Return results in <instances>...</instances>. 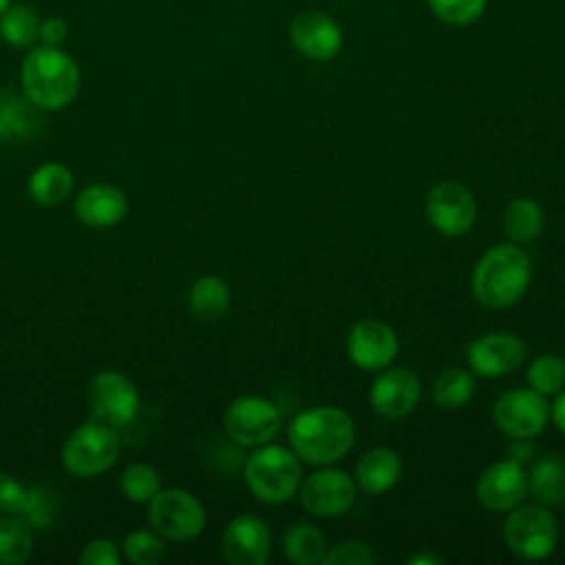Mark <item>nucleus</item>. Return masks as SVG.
<instances>
[{"label":"nucleus","mask_w":565,"mask_h":565,"mask_svg":"<svg viewBox=\"0 0 565 565\" xmlns=\"http://www.w3.org/2000/svg\"><path fill=\"white\" fill-rule=\"evenodd\" d=\"M289 448L309 466H331L340 461L355 441L353 417L338 406H313L291 417Z\"/></svg>","instance_id":"1"},{"label":"nucleus","mask_w":565,"mask_h":565,"mask_svg":"<svg viewBox=\"0 0 565 565\" xmlns=\"http://www.w3.org/2000/svg\"><path fill=\"white\" fill-rule=\"evenodd\" d=\"M24 97L40 110H62L79 93L82 73L62 46H31L20 66Z\"/></svg>","instance_id":"2"},{"label":"nucleus","mask_w":565,"mask_h":565,"mask_svg":"<svg viewBox=\"0 0 565 565\" xmlns=\"http://www.w3.org/2000/svg\"><path fill=\"white\" fill-rule=\"evenodd\" d=\"M532 280V260L516 243H497L481 254L472 269V294L486 309L516 305Z\"/></svg>","instance_id":"3"},{"label":"nucleus","mask_w":565,"mask_h":565,"mask_svg":"<svg viewBox=\"0 0 565 565\" xmlns=\"http://www.w3.org/2000/svg\"><path fill=\"white\" fill-rule=\"evenodd\" d=\"M243 477L252 494L263 503H287L300 488L302 463L287 446L263 444L247 457Z\"/></svg>","instance_id":"4"},{"label":"nucleus","mask_w":565,"mask_h":565,"mask_svg":"<svg viewBox=\"0 0 565 565\" xmlns=\"http://www.w3.org/2000/svg\"><path fill=\"white\" fill-rule=\"evenodd\" d=\"M119 452L121 439L117 428L90 417L66 437L62 446V466L73 477L90 479L113 468Z\"/></svg>","instance_id":"5"},{"label":"nucleus","mask_w":565,"mask_h":565,"mask_svg":"<svg viewBox=\"0 0 565 565\" xmlns=\"http://www.w3.org/2000/svg\"><path fill=\"white\" fill-rule=\"evenodd\" d=\"M503 541L508 550L525 561L547 558L558 541V525L547 505L530 503L508 510L503 521Z\"/></svg>","instance_id":"6"},{"label":"nucleus","mask_w":565,"mask_h":565,"mask_svg":"<svg viewBox=\"0 0 565 565\" xmlns=\"http://www.w3.org/2000/svg\"><path fill=\"white\" fill-rule=\"evenodd\" d=\"M148 521L152 530L168 541H192L205 527V508L196 494L183 488H161L148 501Z\"/></svg>","instance_id":"7"},{"label":"nucleus","mask_w":565,"mask_h":565,"mask_svg":"<svg viewBox=\"0 0 565 565\" xmlns=\"http://www.w3.org/2000/svg\"><path fill=\"white\" fill-rule=\"evenodd\" d=\"M86 402L93 419L117 430L135 422L141 404L137 386L115 369L97 371L88 380Z\"/></svg>","instance_id":"8"},{"label":"nucleus","mask_w":565,"mask_h":565,"mask_svg":"<svg viewBox=\"0 0 565 565\" xmlns=\"http://www.w3.org/2000/svg\"><path fill=\"white\" fill-rule=\"evenodd\" d=\"M282 424L278 406L260 395H241L230 402L223 415L227 437L245 448H256L271 441Z\"/></svg>","instance_id":"9"},{"label":"nucleus","mask_w":565,"mask_h":565,"mask_svg":"<svg viewBox=\"0 0 565 565\" xmlns=\"http://www.w3.org/2000/svg\"><path fill=\"white\" fill-rule=\"evenodd\" d=\"M492 422L497 430L510 439H532L545 430L550 422V404L534 388L503 391L492 404Z\"/></svg>","instance_id":"10"},{"label":"nucleus","mask_w":565,"mask_h":565,"mask_svg":"<svg viewBox=\"0 0 565 565\" xmlns=\"http://www.w3.org/2000/svg\"><path fill=\"white\" fill-rule=\"evenodd\" d=\"M424 212L433 230H437L441 236L457 238L472 230L477 203L463 183L441 181L428 190Z\"/></svg>","instance_id":"11"},{"label":"nucleus","mask_w":565,"mask_h":565,"mask_svg":"<svg viewBox=\"0 0 565 565\" xmlns=\"http://www.w3.org/2000/svg\"><path fill=\"white\" fill-rule=\"evenodd\" d=\"M355 481L340 468L324 466L300 481L298 494L307 512L322 519H333L351 510L355 501Z\"/></svg>","instance_id":"12"},{"label":"nucleus","mask_w":565,"mask_h":565,"mask_svg":"<svg viewBox=\"0 0 565 565\" xmlns=\"http://www.w3.org/2000/svg\"><path fill=\"white\" fill-rule=\"evenodd\" d=\"M422 397V382L415 371L399 364H388L377 371L369 388L373 413L384 419H402L411 415Z\"/></svg>","instance_id":"13"},{"label":"nucleus","mask_w":565,"mask_h":565,"mask_svg":"<svg viewBox=\"0 0 565 565\" xmlns=\"http://www.w3.org/2000/svg\"><path fill=\"white\" fill-rule=\"evenodd\" d=\"M466 362L475 375L503 377L525 362V342L512 331H490L466 347Z\"/></svg>","instance_id":"14"},{"label":"nucleus","mask_w":565,"mask_h":565,"mask_svg":"<svg viewBox=\"0 0 565 565\" xmlns=\"http://www.w3.org/2000/svg\"><path fill=\"white\" fill-rule=\"evenodd\" d=\"M399 351V340L397 333L393 331L391 324L366 318L355 322L349 329L347 335V353L349 360L360 369V371H382L388 364H393L395 355Z\"/></svg>","instance_id":"15"},{"label":"nucleus","mask_w":565,"mask_h":565,"mask_svg":"<svg viewBox=\"0 0 565 565\" xmlns=\"http://www.w3.org/2000/svg\"><path fill=\"white\" fill-rule=\"evenodd\" d=\"M221 550L232 565H265L271 554L267 523L256 514L234 516L221 534Z\"/></svg>","instance_id":"16"},{"label":"nucleus","mask_w":565,"mask_h":565,"mask_svg":"<svg viewBox=\"0 0 565 565\" xmlns=\"http://www.w3.org/2000/svg\"><path fill=\"white\" fill-rule=\"evenodd\" d=\"M475 492L486 510L508 512L527 497V472L523 470V463L501 459L479 475Z\"/></svg>","instance_id":"17"},{"label":"nucleus","mask_w":565,"mask_h":565,"mask_svg":"<svg viewBox=\"0 0 565 565\" xmlns=\"http://www.w3.org/2000/svg\"><path fill=\"white\" fill-rule=\"evenodd\" d=\"M289 40L305 57L327 62L342 49V29L322 11H302L289 22Z\"/></svg>","instance_id":"18"},{"label":"nucleus","mask_w":565,"mask_h":565,"mask_svg":"<svg viewBox=\"0 0 565 565\" xmlns=\"http://www.w3.org/2000/svg\"><path fill=\"white\" fill-rule=\"evenodd\" d=\"M73 210L86 227L106 230L124 221L128 212V199L113 183H90L75 194Z\"/></svg>","instance_id":"19"},{"label":"nucleus","mask_w":565,"mask_h":565,"mask_svg":"<svg viewBox=\"0 0 565 565\" xmlns=\"http://www.w3.org/2000/svg\"><path fill=\"white\" fill-rule=\"evenodd\" d=\"M402 477L399 455L391 448L377 446L366 450L358 463L353 481L366 494H384L388 492Z\"/></svg>","instance_id":"20"},{"label":"nucleus","mask_w":565,"mask_h":565,"mask_svg":"<svg viewBox=\"0 0 565 565\" xmlns=\"http://www.w3.org/2000/svg\"><path fill=\"white\" fill-rule=\"evenodd\" d=\"M232 302V291L221 276L205 274L199 276L188 291V307L192 316L201 322H218L227 316Z\"/></svg>","instance_id":"21"},{"label":"nucleus","mask_w":565,"mask_h":565,"mask_svg":"<svg viewBox=\"0 0 565 565\" xmlns=\"http://www.w3.org/2000/svg\"><path fill=\"white\" fill-rule=\"evenodd\" d=\"M40 108L33 106L24 93H0V141L29 139L40 130Z\"/></svg>","instance_id":"22"},{"label":"nucleus","mask_w":565,"mask_h":565,"mask_svg":"<svg viewBox=\"0 0 565 565\" xmlns=\"http://www.w3.org/2000/svg\"><path fill=\"white\" fill-rule=\"evenodd\" d=\"M527 494L541 505L565 503V461L556 455H543L530 466Z\"/></svg>","instance_id":"23"},{"label":"nucleus","mask_w":565,"mask_h":565,"mask_svg":"<svg viewBox=\"0 0 565 565\" xmlns=\"http://www.w3.org/2000/svg\"><path fill=\"white\" fill-rule=\"evenodd\" d=\"M31 201L44 207H55L64 203L73 192V172L57 161L38 166L26 183Z\"/></svg>","instance_id":"24"},{"label":"nucleus","mask_w":565,"mask_h":565,"mask_svg":"<svg viewBox=\"0 0 565 565\" xmlns=\"http://www.w3.org/2000/svg\"><path fill=\"white\" fill-rule=\"evenodd\" d=\"M501 225H503V232L510 238V243L527 245L541 236L545 216H543L541 205L534 199L519 196L505 205V210L501 214Z\"/></svg>","instance_id":"25"},{"label":"nucleus","mask_w":565,"mask_h":565,"mask_svg":"<svg viewBox=\"0 0 565 565\" xmlns=\"http://www.w3.org/2000/svg\"><path fill=\"white\" fill-rule=\"evenodd\" d=\"M282 552L296 565H316L327 554V539L316 525L300 521L285 530Z\"/></svg>","instance_id":"26"},{"label":"nucleus","mask_w":565,"mask_h":565,"mask_svg":"<svg viewBox=\"0 0 565 565\" xmlns=\"http://www.w3.org/2000/svg\"><path fill=\"white\" fill-rule=\"evenodd\" d=\"M33 527L20 514H0V563L22 565L33 554Z\"/></svg>","instance_id":"27"},{"label":"nucleus","mask_w":565,"mask_h":565,"mask_svg":"<svg viewBox=\"0 0 565 565\" xmlns=\"http://www.w3.org/2000/svg\"><path fill=\"white\" fill-rule=\"evenodd\" d=\"M40 15L33 7L11 2L0 15V38L13 49H31L38 44Z\"/></svg>","instance_id":"28"},{"label":"nucleus","mask_w":565,"mask_h":565,"mask_svg":"<svg viewBox=\"0 0 565 565\" xmlns=\"http://www.w3.org/2000/svg\"><path fill=\"white\" fill-rule=\"evenodd\" d=\"M475 395V373L466 369H446L433 382V399L441 411H457Z\"/></svg>","instance_id":"29"},{"label":"nucleus","mask_w":565,"mask_h":565,"mask_svg":"<svg viewBox=\"0 0 565 565\" xmlns=\"http://www.w3.org/2000/svg\"><path fill=\"white\" fill-rule=\"evenodd\" d=\"M527 386L541 395H556L565 388V360L556 353L534 358L525 371Z\"/></svg>","instance_id":"30"},{"label":"nucleus","mask_w":565,"mask_h":565,"mask_svg":"<svg viewBox=\"0 0 565 565\" xmlns=\"http://www.w3.org/2000/svg\"><path fill=\"white\" fill-rule=\"evenodd\" d=\"M119 488L128 501L148 503L161 490V477L150 463L135 461L124 468Z\"/></svg>","instance_id":"31"},{"label":"nucleus","mask_w":565,"mask_h":565,"mask_svg":"<svg viewBox=\"0 0 565 565\" xmlns=\"http://www.w3.org/2000/svg\"><path fill=\"white\" fill-rule=\"evenodd\" d=\"M121 556L135 565H154L166 556V545L154 530H132L121 541Z\"/></svg>","instance_id":"32"},{"label":"nucleus","mask_w":565,"mask_h":565,"mask_svg":"<svg viewBox=\"0 0 565 565\" xmlns=\"http://www.w3.org/2000/svg\"><path fill=\"white\" fill-rule=\"evenodd\" d=\"M428 9L446 24L450 26H468L477 22L483 11L488 0H426Z\"/></svg>","instance_id":"33"},{"label":"nucleus","mask_w":565,"mask_h":565,"mask_svg":"<svg viewBox=\"0 0 565 565\" xmlns=\"http://www.w3.org/2000/svg\"><path fill=\"white\" fill-rule=\"evenodd\" d=\"M55 512H57V503L49 488L44 486L26 488V499L20 516L26 519L33 530H46L53 523Z\"/></svg>","instance_id":"34"},{"label":"nucleus","mask_w":565,"mask_h":565,"mask_svg":"<svg viewBox=\"0 0 565 565\" xmlns=\"http://www.w3.org/2000/svg\"><path fill=\"white\" fill-rule=\"evenodd\" d=\"M322 563L324 565H373L375 556L369 545H364L360 541H347V543L331 547L324 554Z\"/></svg>","instance_id":"35"},{"label":"nucleus","mask_w":565,"mask_h":565,"mask_svg":"<svg viewBox=\"0 0 565 565\" xmlns=\"http://www.w3.org/2000/svg\"><path fill=\"white\" fill-rule=\"evenodd\" d=\"M77 561L82 565H119L121 547L110 539H93L82 547Z\"/></svg>","instance_id":"36"},{"label":"nucleus","mask_w":565,"mask_h":565,"mask_svg":"<svg viewBox=\"0 0 565 565\" xmlns=\"http://www.w3.org/2000/svg\"><path fill=\"white\" fill-rule=\"evenodd\" d=\"M26 499V486L9 472H0V514H20Z\"/></svg>","instance_id":"37"},{"label":"nucleus","mask_w":565,"mask_h":565,"mask_svg":"<svg viewBox=\"0 0 565 565\" xmlns=\"http://www.w3.org/2000/svg\"><path fill=\"white\" fill-rule=\"evenodd\" d=\"M68 38V24L60 15H49L40 20V33H38V44L42 46H62Z\"/></svg>","instance_id":"38"},{"label":"nucleus","mask_w":565,"mask_h":565,"mask_svg":"<svg viewBox=\"0 0 565 565\" xmlns=\"http://www.w3.org/2000/svg\"><path fill=\"white\" fill-rule=\"evenodd\" d=\"M534 457V444L530 439H514L508 448V459L525 463Z\"/></svg>","instance_id":"39"},{"label":"nucleus","mask_w":565,"mask_h":565,"mask_svg":"<svg viewBox=\"0 0 565 565\" xmlns=\"http://www.w3.org/2000/svg\"><path fill=\"white\" fill-rule=\"evenodd\" d=\"M550 419L565 435V388L554 395V402L550 404Z\"/></svg>","instance_id":"40"},{"label":"nucleus","mask_w":565,"mask_h":565,"mask_svg":"<svg viewBox=\"0 0 565 565\" xmlns=\"http://www.w3.org/2000/svg\"><path fill=\"white\" fill-rule=\"evenodd\" d=\"M444 558L435 552H417L406 558V565H441Z\"/></svg>","instance_id":"41"},{"label":"nucleus","mask_w":565,"mask_h":565,"mask_svg":"<svg viewBox=\"0 0 565 565\" xmlns=\"http://www.w3.org/2000/svg\"><path fill=\"white\" fill-rule=\"evenodd\" d=\"M11 4V0H0V15L7 11V7Z\"/></svg>","instance_id":"42"}]
</instances>
